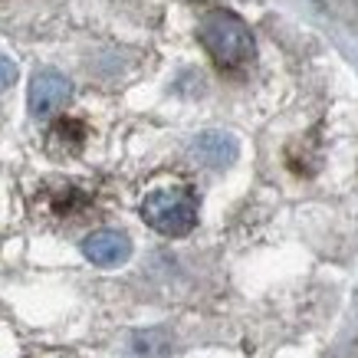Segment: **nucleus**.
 I'll return each instance as SVG.
<instances>
[{"mask_svg": "<svg viewBox=\"0 0 358 358\" xmlns=\"http://www.w3.org/2000/svg\"><path fill=\"white\" fill-rule=\"evenodd\" d=\"M197 36H201V43L204 50L210 53V59L220 66V69H243V66L253 63V36H250L247 23L240 20L237 13L230 10H214L207 13L201 27H197Z\"/></svg>", "mask_w": 358, "mask_h": 358, "instance_id": "f257e3e1", "label": "nucleus"}, {"mask_svg": "<svg viewBox=\"0 0 358 358\" xmlns=\"http://www.w3.org/2000/svg\"><path fill=\"white\" fill-rule=\"evenodd\" d=\"M141 217L148 227L164 234V237H185L197 224V201L185 187L152 191L141 201Z\"/></svg>", "mask_w": 358, "mask_h": 358, "instance_id": "f03ea898", "label": "nucleus"}, {"mask_svg": "<svg viewBox=\"0 0 358 358\" xmlns=\"http://www.w3.org/2000/svg\"><path fill=\"white\" fill-rule=\"evenodd\" d=\"M73 96V86H69V79L59 76L56 69H43V73H36L30 83V115L33 119H50L56 112L63 109L66 102Z\"/></svg>", "mask_w": 358, "mask_h": 358, "instance_id": "7ed1b4c3", "label": "nucleus"}, {"mask_svg": "<svg viewBox=\"0 0 358 358\" xmlns=\"http://www.w3.org/2000/svg\"><path fill=\"white\" fill-rule=\"evenodd\" d=\"M83 253H86L89 263H96V266H119L131 257V243L125 234L119 230H96V234H89L83 240Z\"/></svg>", "mask_w": 358, "mask_h": 358, "instance_id": "20e7f679", "label": "nucleus"}, {"mask_svg": "<svg viewBox=\"0 0 358 358\" xmlns=\"http://www.w3.org/2000/svg\"><path fill=\"white\" fill-rule=\"evenodd\" d=\"M194 155L210 168H227L237 162V138L227 131H204L194 141Z\"/></svg>", "mask_w": 358, "mask_h": 358, "instance_id": "39448f33", "label": "nucleus"}, {"mask_svg": "<svg viewBox=\"0 0 358 358\" xmlns=\"http://www.w3.org/2000/svg\"><path fill=\"white\" fill-rule=\"evenodd\" d=\"M13 79H17V66H13L7 56H0V92L7 86H13Z\"/></svg>", "mask_w": 358, "mask_h": 358, "instance_id": "423d86ee", "label": "nucleus"}]
</instances>
